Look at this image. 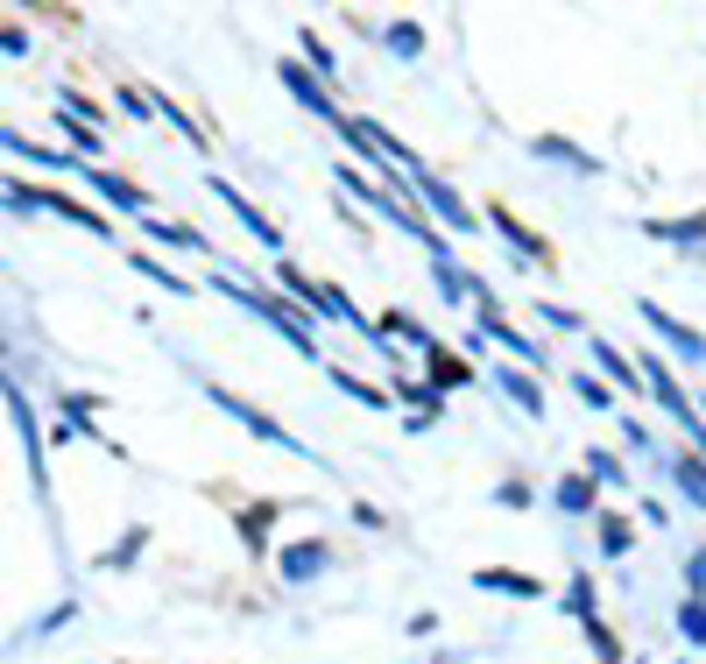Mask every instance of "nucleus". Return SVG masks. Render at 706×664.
<instances>
[{
  "label": "nucleus",
  "instance_id": "b1692460",
  "mask_svg": "<svg viewBox=\"0 0 706 664\" xmlns=\"http://www.w3.org/2000/svg\"><path fill=\"white\" fill-rule=\"evenodd\" d=\"M679 629H685V643H693V651H706V601L699 594L679 601Z\"/></svg>",
  "mask_w": 706,
  "mask_h": 664
},
{
  "label": "nucleus",
  "instance_id": "423d86ee",
  "mask_svg": "<svg viewBox=\"0 0 706 664\" xmlns=\"http://www.w3.org/2000/svg\"><path fill=\"white\" fill-rule=\"evenodd\" d=\"M8 417H14V431H22V446H28V488L50 502V474H43V431H36V411H28V396L14 389V375H8Z\"/></svg>",
  "mask_w": 706,
  "mask_h": 664
},
{
  "label": "nucleus",
  "instance_id": "f3484780",
  "mask_svg": "<svg viewBox=\"0 0 706 664\" xmlns=\"http://www.w3.org/2000/svg\"><path fill=\"white\" fill-rule=\"evenodd\" d=\"M431 389H459V382H474V368H467V354H453V346H431V375H424Z\"/></svg>",
  "mask_w": 706,
  "mask_h": 664
},
{
  "label": "nucleus",
  "instance_id": "cd10ccee",
  "mask_svg": "<svg viewBox=\"0 0 706 664\" xmlns=\"http://www.w3.org/2000/svg\"><path fill=\"white\" fill-rule=\"evenodd\" d=\"M382 43H388L396 57H417V50H424V28H417V22H388V28H382Z\"/></svg>",
  "mask_w": 706,
  "mask_h": 664
},
{
  "label": "nucleus",
  "instance_id": "393cba45",
  "mask_svg": "<svg viewBox=\"0 0 706 664\" xmlns=\"http://www.w3.org/2000/svg\"><path fill=\"white\" fill-rule=\"evenodd\" d=\"M128 262H134V269H142V276H148V283H163V290H177V297H191V283H184V276H177V269H163V262H156V254H134V248H128Z\"/></svg>",
  "mask_w": 706,
  "mask_h": 664
},
{
  "label": "nucleus",
  "instance_id": "58836bf2",
  "mask_svg": "<svg viewBox=\"0 0 706 664\" xmlns=\"http://www.w3.org/2000/svg\"><path fill=\"white\" fill-rule=\"evenodd\" d=\"M0 50H8V57H28V28L8 22V28H0Z\"/></svg>",
  "mask_w": 706,
  "mask_h": 664
},
{
  "label": "nucleus",
  "instance_id": "473e14b6",
  "mask_svg": "<svg viewBox=\"0 0 706 664\" xmlns=\"http://www.w3.org/2000/svg\"><path fill=\"white\" fill-rule=\"evenodd\" d=\"M156 114H163V120H170V128H177V134H184V142H191V149H205V134H199V128H191V120H184V107H177V99H170V93H156Z\"/></svg>",
  "mask_w": 706,
  "mask_h": 664
},
{
  "label": "nucleus",
  "instance_id": "ea45409f",
  "mask_svg": "<svg viewBox=\"0 0 706 664\" xmlns=\"http://www.w3.org/2000/svg\"><path fill=\"white\" fill-rule=\"evenodd\" d=\"M622 446H636V452H650V431L636 425V417H622Z\"/></svg>",
  "mask_w": 706,
  "mask_h": 664
},
{
  "label": "nucleus",
  "instance_id": "5701e85b",
  "mask_svg": "<svg viewBox=\"0 0 706 664\" xmlns=\"http://www.w3.org/2000/svg\"><path fill=\"white\" fill-rule=\"evenodd\" d=\"M8 156H28V163H43V170H71V177H79V163H71V156H57V149H36L28 134H14V128H8Z\"/></svg>",
  "mask_w": 706,
  "mask_h": 664
},
{
  "label": "nucleus",
  "instance_id": "9b49d317",
  "mask_svg": "<svg viewBox=\"0 0 706 664\" xmlns=\"http://www.w3.org/2000/svg\"><path fill=\"white\" fill-rule=\"evenodd\" d=\"M488 220H494V234H502L508 248H516V262H537V269H551V248H545V240H537V234H530V226H523L516 213H508V205H494Z\"/></svg>",
  "mask_w": 706,
  "mask_h": 664
},
{
  "label": "nucleus",
  "instance_id": "f257e3e1",
  "mask_svg": "<svg viewBox=\"0 0 706 664\" xmlns=\"http://www.w3.org/2000/svg\"><path fill=\"white\" fill-rule=\"evenodd\" d=\"M213 290H219V297H234L240 311H262V319L297 346V354L319 360V340H311V311H290V297H283V290H254V283H248V276H234V269H213ZM319 368H325V360H319Z\"/></svg>",
  "mask_w": 706,
  "mask_h": 664
},
{
  "label": "nucleus",
  "instance_id": "c9c22d12",
  "mask_svg": "<svg viewBox=\"0 0 706 664\" xmlns=\"http://www.w3.org/2000/svg\"><path fill=\"white\" fill-rule=\"evenodd\" d=\"M530 311H537L551 332H573V325H579V311H565V305H530ZM579 332H587V325H579Z\"/></svg>",
  "mask_w": 706,
  "mask_h": 664
},
{
  "label": "nucleus",
  "instance_id": "6ab92c4d",
  "mask_svg": "<svg viewBox=\"0 0 706 664\" xmlns=\"http://www.w3.org/2000/svg\"><path fill=\"white\" fill-rule=\"evenodd\" d=\"M671 481H679V495L693 509H706V460L699 452H679V460H671Z\"/></svg>",
  "mask_w": 706,
  "mask_h": 664
},
{
  "label": "nucleus",
  "instance_id": "dca6fc26",
  "mask_svg": "<svg viewBox=\"0 0 706 664\" xmlns=\"http://www.w3.org/2000/svg\"><path fill=\"white\" fill-rule=\"evenodd\" d=\"M276 290L290 297V305H304L311 319H319V297H325V283H311V276H304V269H297V262H276Z\"/></svg>",
  "mask_w": 706,
  "mask_h": 664
},
{
  "label": "nucleus",
  "instance_id": "1a4fd4ad",
  "mask_svg": "<svg viewBox=\"0 0 706 664\" xmlns=\"http://www.w3.org/2000/svg\"><path fill=\"white\" fill-rule=\"evenodd\" d=\"M79 177L99 191V199L113 205V213H148V191L142 185H128V177H113V170H99V163H79Z\"/></svg>",
  "mask_w": 706,
  "mask_h": 664
},
{
  "label": "nucleus",
  "instance_id": "6e6552de",
  "mask_svg": "<svg viewBox=\"0 0 706 664\" xmlns=\"http://www.w3.org/2000/svg\"><path fill=\"white\" fill-rule=\"evenodd\" d=\"M636 311H643V325H650V332H665V340L679 346V354H685V368H706V340H699L693 325H679V319H671L665 305H657V297H643Z\"/></svg>",
  "mask_w": 706,
  "mask_h": 664
},
{
  "label": "nucleus",
  "instance_id": "e433bc0d",
  "mask_svg": "<svg viewBox=\"0 0 706 664\" xmlns=\"http://www.w3.org/2000/svg\"><path fill=\"white\" fill-rule=\"evenodd\" d=\"M685 594H699V601H706V552L685 558Z\"/></svg>",
  "mask_w": 706,
  "mask_h": 664
},
{
  "label": "nucleus",
  "instance_id": "ddd939ff",
  "mask_svg": "<svg viewBox=\"0 0 706 664\" xmlns=\"http://www.w3.org/2000/svg\"><path fill=\"white\" fill-rule=\"evenodd\" d=\"M325 566H333V552H325V545H283L276 552V572H283V580H319Z\"/></svg>",
  "mask_w": 706,
  "mask_h": 664
},
{
  "label": "nucleus",
  "instance_id": "39448f33",
  "mask_svg": "<svg viewBox=\"0 0 706 664\" xmlns=\"http://www.w3.org/2000/svg\"><path fill=\"white\" fill-rule=\"evenodd\" d=\"M213 199H219V205H227V213H234L240 226H248V234H254V240H262V248H268V254H276V248H283V226H276V220H268V213H262V205H254V199H248V191H240V185H234V177H213Z\"/></svg>",
  "mask_w": 706,
  "mask_h": 664
},
{
  "label": "nucleus",
  "instance_id": "f704fd0d",
  "mask_svg": "<svg viewBox=\"0 0 706 664\" xmlns=\"http://www.w3.org/2000/svg\"><path fill=\"white\" fill-rule=\"evenodd\" d=\"M142 545H148V531H142V523H134V531L120 537V545H113L107 558H99V566H134V558H142Z\"/></svg>",
  "mask_w": 706,
  "mask_h": 664
},
{
  "label": "nucleus",
  "instance_id": "c756f323",
  "mask_svg": "<svg viewBox=\"0 0 706 664\" xmlns=\"http://www.w3.org/2000/svg\"><path fill=\"white\" fill-rule=\"evenodd\" d=\"M573 396H579V403H594V411H608V403H614V389L600 382V375H587V368H573Z\"/></svg>",
  "mask_w": 706,
  "mask_h": 664
},
{
  "label": "nucleus",
  "instance_id": "4be33fe9",
  "mask_svg": "<svg viewBox=\"0 0 706 664\" xmlns=\"http://www.w3.org/2000/svg\"><path fill=\"white\" fill-rule=\"evenodd\" d=\"M148 234L163 240V248H191V254H205V234L191 220H148Z\"/></svg>",
  "mask_w": 706,
  "mask_h": 664
},
{
  "label": "nucleus",
  "instance_id": "bb28decb",
  "mask_svg": "<svg viewBox=\"0 0 706 664\" xmlns=\"http://www.w3.org/2000/svg\"><path fill=\"white\" fill-rule=\"evenodd\" d=\"M268 523H276V502H254L248 517H240V537H248V552H262V545H268V537H262Z\"/></svg>",
  "mask_w": 706,
  "mask_h": 664
},
{
  "label": "nucleus",
  "instance_id": "72a5a7b5",
  "mask_svg": "<svg viewBox=\"0 0 706 664\" xmlns=\"http://www.w3.org/2000/svg\"><path fill=\"white\" fill-rule=\"evenodd\" d=\"M333 389H347V396H354V403H368V411H382V403H388V396H382V389H374V382H354L347 368H333Z\"/></svg>",
  "mask_w": 706,
  "mask_h": 664
},
{
  "label": "nucleus",
  "instance_id": "4c0bfd02",
  "mask_svg": "<svg viewBox=\"0 0 706 664\" xmlns=\"http://www.w3.org/2000/svg\"><path fill=\"white\" fill-rule=\"evenodd\" d=\"M494 502H502V509H530V488H523V481H502V488H494Z\"/></svg>",
  "mask_w": 706,
  "mask_h": 664
},
{
  "label": "nucleus",
  "instance_id": "a878e982",
  "mask_svg": "<svg viewBox=\"0 0 706 664\" xmlns=\"http://www.w3.org/2000/svg\"><path fill=\"white\" fill-rule=\"evenodd\" d=\"M559 608L579 615V622H594V580H587V572H573V586L559 594Z\"/></svg>",
  "mask_w": 706,
  "mask_h": 664
},
{
  "label": "nucleus",
  "instance_id": "f8f14e48",
  "mask_svg": "<svg viewBox=\"0 0 706 664\" xmlns=\"http://www.w3.org/2000/svg\"><path fill=\"white\" fill-rule=\"evenodd\" d=\"M494 382L508 389V403H523V417H530V425H545V389H537L530 368H494Z\"/></svg>",
  "mask_w": 706,
  "mask_h": 664
},
{
  "label": "nucleus",
  "instance_id": "f03ea898",
  "mask_svg": "<svg viewBox=\"0 0 706 664\" xmlns=\"http://www.w3.org/2000/svg\"><path fill=\"white\" fill-rule=\"evenodd\" d=\"M205 396H213V403H219V411L234 417L240 431H254V439H262V446H283V452H297V460H304V446H297V431H283V425H276V417H268V411H254V403H240L234 389H219V382H205Z\"/></svg>",
  "mask_w": 706,
  "mask_h": 664
},
{
  "label": "nucleus",
  "instance_id": "9d476101",
  "mask_svg": "<svg viewBox=\"0 0 706 664\" xmlns=\"http://www.w3.org/2000/svg\"><path fill=\"white\" fill-rule=\"evenodd\" d=\"M474 586L480 594H502V601H537L545 594V580H537V572H516V566H480Z\"/></svg>",
  "mask_w": 706,
  "mask_h": 664
},
{
  "label": "nucleus",
  "instance_id": "2eb2a0df",
  "mask_svg": "<svg viewBox=\"0 0 706 664\" xmlns=\"http://www.w3.org/2000/svg\"><path fill=\"white\" fill-rule=\"evenodd\" d=\"M537 156H551V163H565V170H579V177H594L600 170V156H587V149H579V142H565V134H537Z\"/></svg>",
  "mask_w": 706,
  "mask_h": 664
},
{
  "label": "nucleus",
  "instance_id": "4468645a",
  "mask_svg": "<svg viewBox=\"0 0 706 664\" xmlns=\"http://www.w3.org/2000/svg\"><path fill=\"white\" fill-rule=\"evenodd\" d=\"M643 234L671 240V248H706V213H693V220H643Z\"/></svg>",
  "mask_w": 706,
  "mask_h": 664
},
{
  "label": "nucleus",
  "instance_id": "7ed1b4c3",
  "mask_svg": "<svg viewBox=\"0 0 706 664\" xmlns=\"http://www.w3.org/2000/svg\"><path fill=\"white\" fill-rule=\"evenodd\" d=\"M410 191H417V199H424V213L439 220V234H467V240L480 234V220L467 213V199H459L453 185H439V177H431V170H424V177H410Z\"/></svg>",
  "mask_w": 706,
  "mask_h": 664
},
{
  "label": "nucleus",
  "instance_id": "2f4dec72",
  "mask_svg": "<svg viewBox=\"0 0 706 664\" xmlns=\"http://www.w3.org/2000/svg\"><path fill=\"white\" fill-rule=\"evenodd\" d=\"M64 134H71V149H79L85 163H93L99 149H107V142H99V128H93V120H71V114H64Z\"/></svg>",
  "mask_w": 706,
  "mask_h": 664
},
{
  "label": "nucleus",
  "instance_id": "412c9836",
  "mask_svg": "<svg viewBox=\"0 0 706 664\" xmlns=\"http://www.w3.org/2000/svg\"><path fill=\"white\" fill-rule=\"evenodd\" d=\"M579 466H587V474L600 481V488H629V466L614 460L608 446H587V452H579Z\"/></svg>",
  "mask_w": 706,
  "mask_h": 664
},
{
  "label": "nucleus",
  "instance_id": "20e7f679",
  "mask_svg": "<svg viewBox=\"0 0 706 664\" xmlns=\"http://www.w3.org/2000/svg\"><path fill=\"white\" fill-rule=\"evenodd\" d=\"M276 79L290 85V99H297V107H311L319 120H333V128H347V120H354V114L339 107L333 93H325V79H319V71H304V64H297V57H283V64H276Z\"/></svg>",
  "mask_w": 706,
  "mask_h": 664
},
{
  "label": "nucleus",
  "instance_id": "c85d7f7f",
  "mask_svg": "<svg viewBox=\"0 0 706 664\" xmlns=\"http://www.w3.org/2000/svg\"><path fill=\"white\" fill-rule=\"evenodd\" d=\"M629 545H636V531H629V517H600V552L622 558Z\"/></svg>",
  "mask_w": 706,
  "mask_h": 664
},
{
  "label": "nucleus",
  "instance_id": "7c9ffc66",
  "mask_svg": "<svg viewBox=\"0 0 706 664\" xmlns=\"http://www.w3.org/2000/svg\"><path fill=\"white\" fill-rule=\"evenodd\" d=\"M297 43H304V57H311V71H319L325 85H333V50H325V36L319 28H297Z\"/></svg>",
  "mask_w": 706,
  "mask_h": 664
},
{
  "label": "nucleus",
  "instance_id": "aec40b11",
  "mask_svg": "<svg viewBox=\"0 0 706 664\" xmlns=\"http://www.w3.org/2000/svg\"><path fill=\"white\" fill-rule=\"evenodd\" d=\"M396 396H403V403H410V411H417V425H431V417L445 411V396H439V389H431V382H417V375H396Z\"/></svg>",
  "mask_w": 706,
  "mask_h": 664
},
{
  "label": "nucleus",
  "instance_id": "a211bd4d",
  "mask_svg": "<svg viewBox=\"0 0 706 664\" xmlns=\"http://www.w3.org/2000/svg\"><path fill=\"white\" fill-rule=\"evenodd\" d=\"M594 502H600V481L587 474V466H579V474H565V481H559V509H565V517H587Z\"/></svg>",
  "mask_w": 706,
  "mask_h": 664
},
{
  "label": "nucleus",
  "instance_id": "0eeeda50",
  "mask_svg": "<svg viewBox=\"0 0 706 664\" xmlns=\"http://www.w3.org/2000/svg\"><path fill=\"white\" fill-rule=\"evenodd\" d=\"M587 354H594V368H600V382L608 389H622V396H643V360H629L622 346H608V340H587Z\"/></svg>",
  "mask_w": 706,
  "mask_h": 664
}]
</instances>
